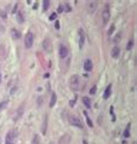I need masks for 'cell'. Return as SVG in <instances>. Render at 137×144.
I'll return each mask as SVG.
<instances>
[{"instance_id":"cell-1","label":"cell","mask_w":137,"mask_h":144,"mask_svg":"<svg viewBox=\"0 0 137 144\" xmlns=\"http://www.w3.org/2000/svg\"><path fill=\"white\" fill-rule=\"evenodd\" d=\"M70 87H71V90L73 92L79 91V88H80V78H79V76L74 74V76L71 77V79H70Z\"/></svg>"},{"instance_id":"cell-2","label":"cell","mask_w":137,"mask_h":144,"mask_svg":"<svg viewBox=\"0 0 137 144\" xmlns=\"http://www.w3.org/2000/svg\"><path fill=\"white\" fill-rule=\"evenodd\" d=\"M34 44V35L33 33H27L26 37H25V46H26L27 49H30Z\"/></svg>"},{"instance_id":"cell-3","label":"cell","mask_w":137,"mask_h":144,"mask_svg":"<svg viewBox=\"0 0 137 144\" xmlns=\"http://www.w3.org/2000/svg\"><path fill=\"white\" fill-rule=\"evenodd\" d=\"M109 19H111V11H109V6L106 5L104 11H102V23L106 25L109 21Z\"/></svg>"},{"instance_id":"cell-4","label":"cell","mask_w":137,"mask_h":144,"mask_svg":"<svg viewBox=\"0 0 137 144\" xmlns=\"http://www.w3.org/2000/svg\"><path fill=\"white\" fill-rule=\"evenodd\" d=\"M97 8H98V2H97L95 0H90V1L87 2V11H88L90 14L95 13Z\"/></svg>"},{"instance_id":"cell-5","label":"cell","mask_w":137,"mask_h":144,"mask_svg":"<svg viewBox=\"0 0 137 144\" xmlns=\"http://www.w3.org/2000/svg\"><path fill=\"white\" fill-rule=\"evenodd\" d=\"M16 136H18V131L15 130V129L12 130V131H9V132H7V135H6V144L13 143Z\"/></svg>"},{"instance_id":"cell-6","label":"cell","mask_w":137,"mask_h":144,"mask_svg":"<svg viewBox=\"0 0 137 144\" xmlns=\"http://www.w3.org/2000/svg\"><path fill=\"white\" fill-rule=\"evenodd\" d=\"M70 123H71L73 127H77V128H84L83 122H81L78 118H76V116H71V118H70Z\"/></svg>"},{"instance_id":"cell-7","label":"cell","mask_w":137,"mask_h":144,"mask_svg":"<svg viewBox=\"0 0 137 144\" xmlns=\"http://www.w3.org/2000/svg\"><path fill=\"white\" fill-rule=\"evenodd\" d=\"M69 55V50L65 46H59V57L60 58H66Z\"/></svg>"},{"instance_id":"cell-8","label":"cell","mask_w":137,"mask_h":144,"mask_svg":"<svg viewBox=\"0 0 137 144\" xmlns=\"http://www.w3.org/2000/svg\"><path fill=\"white\" fill-rule=\"evenodd\" d=\"M42 46H43V50L44 51H51V41L49 39H46L44 41H43V43H42Z\"/></svg>"},{"instance_id":"cell-9","label":"cell","mask_w":137,"mask_h":144,"mask_svg":"<svg viewBox=\"0 0 137 144\" xmlns=\"http://www.w3.org/2000/svg\"><path fill=\"white\" fill-rule=\"evenodd\" d=\"M79 48H83L84 46V43H85V33L84 30L80 28L79 29Z\"/></svg>"},{"instance_id":"cell-10","label":"cell","mask_w":137,"mask_h":144,"mask_svg":"<svg viewBox=\"0 0 137 144\" xmlns=\"http://www.w3.org/2000/svg\"><path fill=\"white\" fill-rule=\"evenodd\" d=\"M92 69H93V63H92L91 59H86L85 62H84V70L85 71H92Z\"/></svg>"},{"instance_id":"cell-11","label":"cell","mask_w":137,"mask_h":144,"mask_svg":"<svg viewBox=\"0 0 137 144\" xmlns=\"http://www.w3.org/2000/svg\"><path fill=\"white\" fill-rule=\"evenodd\" d=\"M23 111H25V106L22 105L20 108H18V111H16V114H15V116H14V121H18L21 116H22V114H23Z\"/></svg>"},{"instance_id":"cell-12","label":"cell","mask_w":137,"mask_h":144,"mask_svg":"<svg viewBox=\"0 0 137 144\" xmlns=\"http://www.w3.org/2000/svg\"><path fill=\"white\" fill-rule=\"evenodd\" d=\"M120 51H121V49H120V46H114L113 48V50H111V57L113 58H117L118 56H120Z\"/></svg>"},{"instance_id":"cell-13","label":"cell","mask_w":137,"mask_h":144,"mask_svg":"<svg viewBox=\"0 0 137 144\" xmlns=\"http://www.w3.org/2000/svg\"><path fill=\"white\" fill-rule=\"evenodd\" d=\"M111 84H109L104 92V99H108L111 97Z\"/></svg>"},{"instance_id":"cell-14","label":"cell","mask_w":137,"mask_h":144,"mask_svg":"<svg viewBox=\"0 0 137 144\" xmlns=\"http://www.w3.org/2000/svg\"><path fill=\"white\" fill-rule=\"evenodd\" d=\"M11 34H12V37H13L14 39H18L21 37V33H20L19 30H16L15 28H12V29H11Z\"/></svg>"},{"instance_id":"cell-15","label":"cell","mask_w":137,"mask_h":144,"mask_svg":"<svg viewBox=\"0 0 137 144\" xmlns=\"http://www.w3.org/2000/svg\"><path fill=\"white\" fill-rule=\"evenodd\" d=\"M46 125H48V116H44V120H43V124H42V134L46 135Z\"/></svg>"},{"instance_id":"cell-16","label":"cell","mask_w":137,"mask_h":144,"mask_svg":"<svg viewBox=\"0 0 137 144\" xmlns=\"http://www.w3.org/2000/svg\"><path fill=\"white\" fill-rule=\"evenodd\" d=\"M56 101H57V95H56V93H52L51 100H50V107H53L56 105Z\"/></svg>"},{"instance_id":"cell-17","label":"cell","mask_w":137,"mask_h":144,"mask_svg":"<svg viewBox=\"0 0 137 144\" xmlns=\"http://www.w3.org/2000/svg\"><path fill=\"white\" fill-rule=\"evenodd\" d=\"M83 102H84V105H85L87 108H91V107H92L91 100H90V98H87V97H84V98H83Z\"/></svg>"},{"instance_id":"cell-18","label":"cell","mask_w":137,"mask_h":144,"mask_svg":"<svg viewBox=\"0 0 137 144\" xmlns=\"http://www.w3.org/2000/svg\"><path fill=\"white\" fill-rule=\"evenodd\" d=\"M18 22H20V23H23V22H25V16H23V13H22L21 11L18 12Z\"/></svg>"},{"instance_id":"cell-19","label":"cell","mask_w":137,"mask_h":144,"mask_svg":"<svg viewBox=\"0 0 137 144\" xmlns=\"http://www.w3.org/2000/svg\"><path fill=\"white\" fill-rule=\"evenodd\" d=\"M123 136L125 138H128L130 136V123L127 125V128H125V130H124V132H123Z\"/></svg>"},{"instance_id":"cell-20","label":"cell","mask_w":137,"mask_h":144,"mask_svg":"<svg viewBox=\"0 0 137 144\" xmlns=\"http://www.w3.org/2000/svg\"><path fill=\"white\" fill-rule=\"evenodd\" d=\"M84 115H85V118H86V122H87L88 127H90V128H92V127H93V122H92V120L90 118V116L87 115V113H86V111H84Z\"/></svg>"},{"instance_id":"cell-21","label":"cell","mask_w":137,"mask_h":144,"mask_svg":"<svg viewBox=\"0 0 137 144\" xmlns=\"http://www.w3.org/2000/svg\"><path fill=\"white\" fill-rule=\"evenodd\" d=\"M32 144H39V135H37V134H35V135H34L33 139H32Z\"/></svg>"},{"instance_id":"cell-22","label":"cell","mask_w":137,"mask_h":144,"mask_svg":"<svg viewBox=\"0 0 137 144\" xmlns=\"http://www.w3.org/2000/svg\"><path fill=\"white\" fill-rule=\"evenodd\" d=\"M132 46H134V39H129V42H128V44H127V50H131Z\"/></svg>"},{"instance_id":"cell-23","label":"cell","mask_w":137,"mask_h":144,"mask_svg":"<svg viewBox=\"0 0 137 144\" xmlns=\"http://www.w3.org/2000/svg\"><path fill=\"white\" fill-rule=\"evenodd\" d=\"M49 6H50V2H49V0H44V1H43V11L46 12V9L49 8Z\"/></svg>"},{"instance_id":"cell-24","label":"cell","mask_w":137,"mask_h":144,"mask_svg":"<svg viewBox=\"0 0 137 144\" xmlns=\"http://www.w3.org/2000/svg\"><path fill=\"white\" fill-rule=\"evenodd\" d=\"M8 105V101L5 100V101H2V102H0V111H2V109H5Z\"/></svg>"},{"instance_id":"cell-25","label":"cell","mask_w":137,"mask_h":144,"mask_svg":"<svg viewBox=\"0 0 137 144\" xmlns=\"http://www.w3.org/2000/svg\"><path fill=\"white\" fill-rule=\"evenodd\" d=\"M121 36H122V34H121V33H117L116 35H115V39H113V42H114V43H117L118 41L121 39Z\"/></svg>"},{"instance_id":"cell-26","label":"cell","mask_w":137,"mask_h":144,"mask_svg":"<svg viewBox=\"0 0 137 144\" xmlns=\"http://www.w3.org/2000/svg\"><path fill=\"white\" fill-rule=\"evenodd\" d=\"M0 16L4 20H6L7 19V13H6V11H4V9H0Z\"/></svg>"},{"instance_id":"cell-27","label":"cell","mask_w":137,"mask_h":144,"mask_svg":"<svg viewBox=\"0 0 137 144\" xmlns=\"http://www.w3.org/2000/svg\"><path fill=\"white\" fill-rule=\"evenodd\" d=\"M97 93V86H93L91 90H90V94H92V95H94Z\"/></svg>"},{"instance_id":"cell-28","label":"cell","mask_w":137,"mask_h":144,"mask_svg":"<svg viewBox=\"0 0 137 144\" xmlns=\"http://www.w3.org/2000/svg\"><path fill=\"white\" fill-rule=\"evenodd\" d=\"M56 19H57V13H52L51 15H50V18H49L50 21H55Z\"/></svg>"},{"instance_id":"cell-29","label":"cell","mask_w":137,"mask_h":144,"mask_svg":"<svg viewBox=\"0 0 137 144\" xmlns=\"http://www.w3.org/2000/svg\"><path fill=\"white\" fill-rule=\"evenodd\" d=\"M64 8H65V9H64V11H66V12H71L72 9H71V6H70V5H69V4H65V5H64Z\"/></svg>"},{"instance_id":"cell-30","label":"cell","mask_w":137,"mask_h":144,"mask_svg":"<svg viewBox=\"0 0 137 144\" xmlns=\"http://www.w3.org/2000/svg\"><path fill=\"white\" fill-rule=\"evenodd\" d=\"M114 29H115V27H114V26H111V28L108 29V35H109V36H111V34H113V32H114Z\"/></svg>"},{"instance_id":"cell-31","label":"cell","mask_w":137,"mask_h":144,"mask_svg":"<svg viewBox=\"0 0 137 144\" xmlns=\"http://www.w3.org/2000/svg\"><path fill=\"white\" fill-rule=\"evenodd\" d=\"M77 98H78V97H77V95H76V97H74V99H73V100H71V101H70V106H71V107H73V106H74V102H76V101H77Z\"/></svg>"},{"instance_id":"cell-32","label":"cell","mask_w":137,"mask_h":144,"mask_svg":"<svg viewBox=\"0 0 137 144\" xmlns=\"http://www.w3.org/2000/svg\"><path fill=\"white\" fill-rule=\"evenodd\" d=\"M63 12H64V7H63V5H59L57 13H63Z\"/></svg>"},{"instance_id":"cell-33","label":"cell","mask_w":137,"mask_h":144,"mask_svg":"<svg viewBox=\"0 0 137 144\" xmlns=\"http://www.w3.org/2000/svg\"><path fill=\"white\" fill-rule=\"evenodd\" d=\"M42 100H43V99L41 98V97H39V98L37 99V105H39V106H41V105H42Z\"/></svg>"},{"instance_id":"cell-34","label":"cell","mask_w":137,"mask_h":144,"mask_svg":"<svg viewBox=\"0 0 137 144\" xmlns=\"http://www.w3.org/2000/svg\"><path fill=\"white\" fill-rule=\"evenodd\" d=\"M16 9H18V4H15V5H14L13 11H12V12H13V13H16Z\"/></svg>"},{"instance_id":"cell-35","label":"cell","mask_w":137,"mask_h":144,"mask_svg":"<svg viewBox=\"0 0 137 144\" xmlns=\"http://www.w3.org/2000/svg\"><path fill=\"white\" fill-rule=\"evenodd\" d=\"M16 90H18V87H14L13 90H11V94H14V93H15V91H16Z\"/></svg>"},{"instance_id":"cell-36","label":"cell","mask_w":137,"mask_h":144,"mask_svg":"<svg viewBox=\"0 0 137 144\" xmlns=\"http://www.w3.org/2000/svg\"><path fill=\"white\" fill-rule=\"evenodd\" d=\"M55 27H56L57 29H59V22H58V21H56V22H55Z\"/></svg>"},{"instance_id":"cell-37","label":"cell","mask_w":137,"mask_h":144,"mask_svg":"<svg viewBox=\"0 0 137 144\" xmlns=\"http://www.w3.org/2000/svg\"><path fill=\"white\" fill-rule=\"evenodd\" d=\"M36 8H37V2H36V4H34V9H36Z\"/></svg>"},{"instance_id":"cell-38","label":"cell","mask_w":137,"mask_h":144,"mask_svg":"<svg viewBox=\"0 0 137 144\" xmlns=\"http://www.w3.org/2000/svg\"><path fill=\"white\" fill-rule=\"evenodd\" d=\"M44 78H49V73H46V74H44Z\"/></svg>"},{"instance_id":"cell-39","label":"cell","mask_w":137,"mask_h":144,"mask_svg":"<svg viewBox=\"0 0 137 144\" xmlns=\"http://www.w3.org/2000/svg\"><path fill=\"white\" fill-rule=\"evenodd\" d=\"M1 79L2 78H1V73H0V84H1Z\"/></svg>"},{"instance_id":"cell-40","label":"cell","mask_w":137,"mask_h":144,"mask_svg":"<svg viewBox=\"0 0 137 144\" xmlns=\"http://www.w3.org/2000/svg\"><path fill=\"white\" fill-rule=\"evenodd\" d=\"M0 142H1V138H0Z\"/></svg>"}]
</instances>
